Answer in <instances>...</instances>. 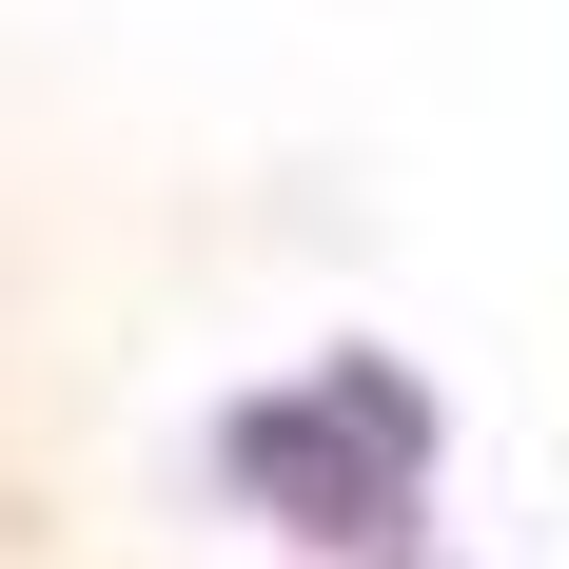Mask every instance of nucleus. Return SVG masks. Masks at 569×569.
I'll return each mask as SVG.
<instances>
[{
  "mask_svg": "<svg viewBox=\"0 0 569 569\" xmlns=\"http://www.w3.org/2000/svg\"><path fill=\"white\" fill-rule=\"evenodd\" d=\"M217 452L256 471V491H276L295 530H373V511H393V471H412V393L335 373V393H276V412H236Z\"/></svg>",
  "mask_w": 569,
  "mask_h": 569,
  "instance_id": "obj_1",
  "label": "nucleus"
}]
</instances>
